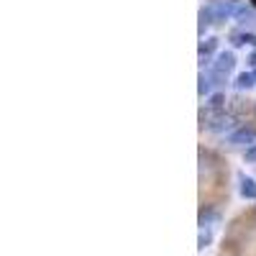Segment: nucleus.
<instances>
[{"label": "nucleus", "instance_id": "obj_4", "mask_svg": "<svg viewBox=\"0 0 256 256\" xmlns=\"http://www.w3.org/2000/svg\"><path fill=\"white\" fill-rule=\"evenodd\" d=\"M238 192H241L244 200H256V180L246 177V174H238Z\"/></svg>", "mask_w": 256, "mask_h": 256}, {"label": "nucleus", "instance_id": "obj_14", "mask_svg": "<svg viewBox=\"0 0 256 256\" xmlns=\"http://www.w3.org/2000/svg\"><path fill=\"white\" fill-rule=\"evenodd\" d=\"M248 67H251V72L256 70V46H254V52L248 54Z\"/></svg>", "mask_w": 256, "mask_h": 256}, {"label": "nucleus", "instance_id": "obj_3", "mask_svg": "<svg viewBox=\"0 0 256 256\" xmlns=\"http://www.w3.org/2000/svg\"><path fill=\"white\" fill-rule=\"evenodd\" d=\"M256 141V128L254 126H238L233 134H228V144L233 146V148H241V146H251Z\"/></svg>", "mask_w": 256, "mask_h": 256}, {"label": "nucleus", "instance_id": "obj_6", "mask_svg": "<svg viewBox=\"0 0 256 256\" xmlns=\"http://www.w3.org/2000/svg\"><path fill=\"white\" fill-rule=\"evenodd\" d=\"M198 18H200V36L205 34V28L208 26H212V24H216V8H212V6H205V8H200V13H198Z\"/></svg>", "mask_w": 256, "mask_h": 256}, {"label": "nucleus", "instance_id": "obj_15", "mask_svg": "<svg viewBox=\"0 0 256 256\" xmlns=\"http://www.w3.org/2000/svg\"><path fill=\"white\" fill-rule=\"evenodd\" d=\"M251 6H254V8H256V0H251Z\"/></svg>", "mask_w": 256, "mask_h": 256}, {"label": "nucleus", "instance_id": "obj_11", "mask_svg": "<svg viewBox=\"0 0 256 256\" xmlns=\"http://www.w3.org/2000/svg\"><path fill=\"white\" fill-rule=\"evenodd\" d=\"M212 80H216V77H208V74H200L198 77V95L200 98H205V95H210V90H212Z\"/></svg>", "mask_w": 256, "mask_h": 256}, {"label": "nucleus", "instance_id": "obj_8", "mask_svg": "<svg viewBox=\"0 0 256 256\" xmlns=\"http://www.w3.org/2000/svg\"><path fill=\"white\" fill-rule=\"evenodd\" d=\"M233 84H236V90H241V92L246 90V92H248V90L254 88V84H256V74H254V72H241Z\"/></svg>", "mask_w": 256, "mask_h": 256}, {"label": "nucleus", "instance_id": "obj_16", "mask_svg": "<svg viewBox=\"0 0 256 256\" xmlns=\"http://www.w3.org/2000/svg\"><path fill=\"white\" fill-rule=\"evenodd\" d=\"M254 116H256V102H254Z\"/></svg>", "mask_w": 256, "mask_h": 256}, {"label": "nucleus", "instance_id": "obj_13", "mask_svg": "<svg viewBox=\"0 0 256 256\" xmlns=\"http://www.w3.org/2000/svg\"><path fill=\"white\" fill-rule=\"evenodd\" d=\"M244 159H246V164H256V141L244 152Z\"/></svg>", "mask_w": 256, "mask_h": 256}, {"label": "nucleus", "instance_id": "obj_2", "mask_svg": "<svg viewBox=\"0 0 256 256\" xmlns=\"http://www.w3.org/2000/svg\"><path fill=\"white\" fill-rule=\"evenodd\" d=\"M233 70H236V54L233 52H218L216 62H212V77L226 80Z\"/></svg>", "mask_w": 256, "mask_h": 256}, {"label": "nucleus", "instance_id": "obj_12", "mask_svg": "<svg viewBox=\"0 0 256 256\" xmlns=\"http://www.w3.org/2000/svg\"><path fill=\"white\" fill-rule=\"evenodd\" d=\"M212 244V228H200V236H198V248L205 251Z\"/></svg>", "mask_w": 256, "mask_h": 256}, {"label": "nucleus", "instance_id": "obj_17", "mask_svg": "<svg viewBox=\"0 0 256 256\" xmlns=\"http://www.w3.org/2000/svg\"><path fill=\"white\" fill-rule=\"evenodd\" d=\"M254 74H256V70H254Z\"/></svg>", "mask_w": 256, "mask_h": 256}, {"label": "nucleus", "instance_id": "obj_1", "mask_svg": "<svg viewBox=\"0 0 256 256\" xmlns=\"http://www.w3.org/2000/svg\"><path fill=\"white\" fill-rule=\"evenodd\" d=\"M205 126H208V131L210 134H218V136H223V134H233L238 128V118L233 116V113H210L208 110V118H205Z\"/></svg>", "mask_w": 256, "mask_h": 256}, {"label": "nucleus", "instance_id": "obj_7", "mask_svg": "<svg viewBox=\"0 0 256 256\" xmlns=\"http://www.w3.org/2000/svg\"><path fill=\"white\" fill-rule=\"evenodd\" d=\"M205 105H208L210 113H223V110H226V95H223V92H212Z\"/></svg>", "mask_w": 256, "mask_h": 256}, {"label": "nucleus", "instance_id": "obj_10", "mask_svg": "<svg viewBox=\"0 0 256 256\" xmlns=\"http://www.w3.org/2000/svg\"><path fill=\"white\" fill-rule=\"evenodd\" d=\"M233 46H256V34H248V31H238L233 34Z\"/></svg>", "mask_w": 256, "mask_h": 256}, {"label": "nucleus", "instance_id": "obj_9", "mask_svg": "<svg viewBox=\"0 0 256 256\" xmlns=\"http://www.w3.org/2000/svg\"><path fill=\"white\" fill-rule=\"evenodd\" d=\"M218 49V38L216 36H208V38H202V44H200V49H198V54H200V62H205L212 52Z\"/></svg>", "mask_w": 256, "mask_h": 256}, {"label": "nucleus", "instance_id": "obj_5", "mask_svg": "<svg viewBox=\"0 0 256 256\" xmlns=\"http://www.w3.org/2000/svg\"><path fill=\"white\" fill-rule=\"evenodd\" d=\"M241 6L238 3H233V0H226V3H218L216 6V18L223 20V18H230V16H238Z\"/></svg>", "mask_w": 256, "mask_h": 256}]
</instances>
